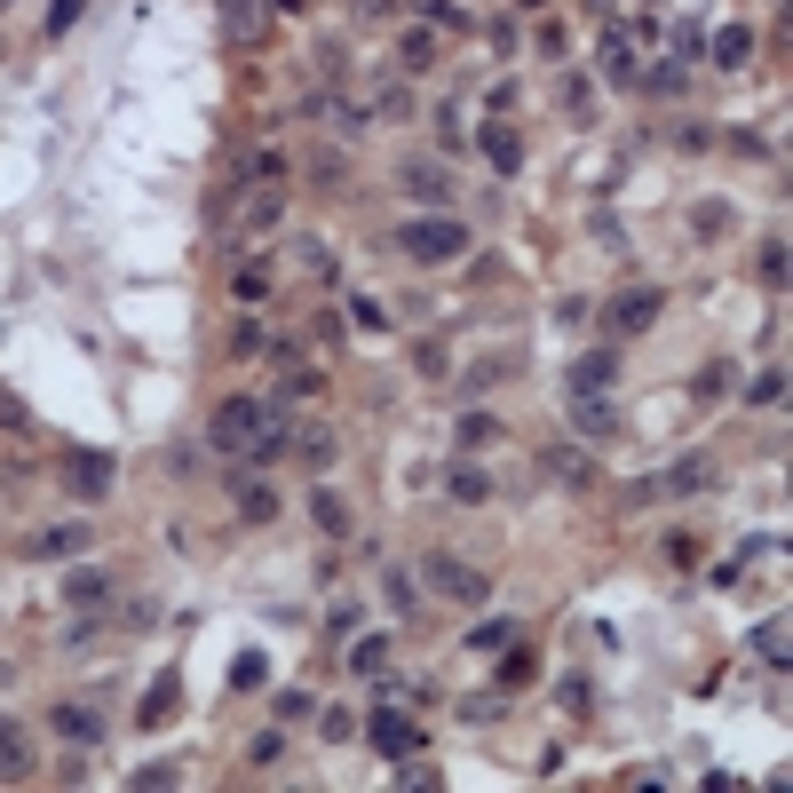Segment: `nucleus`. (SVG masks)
I'll return each instance as SVG.
<instances>
[{"instance_id":"obj_1","label":"nucleus","mask_w":793,"mask_h":793,"mask_svg":"<svg viewBox=\"0 0 793 793\" xmlns=\"http://www.w3.org/2000/svg\"><path fill=\"white\" fill-rule=\"evenodd\" d=\"M207 437H215L222 452H246V460H278L294 428H286V413H278V396H222Z\"/></svg>"},{"instance_id":"obj_2","label":"nucleus","mask_w":793,"mask_h":793,"mask_svg":"<svg viewBox=\"0 0 793 793\" xmlns=\"http://www.w3.org/2000/svg\"><path fill=\"white\" fill-rule=\"evenodd\" d=\"M396 254L421 262V271H437V262H460V254H469V222H460V215H421V222L396 230Z\"/></svg>"},{"instance_id":"obj_3","label":"nucleus","mask_w":793,"mask_h":793,"mask_svg":"<svg viewBox=\"0 0 793 793\" xmlns=\"http://www.w3.org/2000/svg\"><path fill=\"white\" fill-rule=\"evenodd\" d=\"M396 191L405 198H421V207H437V215H452V168L445 159H396Z\"/></svg>"},{"instance_id":"obj_4","label":"nucleus","mask_w":793,"mask_h":793,"mask_svg":"<svg viewBox=\"0 0 793 793\" xmlns=\"http://www.w3.org/2000/svg\"><path fill=\"white\" fill-rule=\"evenodd\" d=\"M658 310H667V294H658V286H627L619 294V302H611V342H627V334H651V325H658Z\"/></svg>"},{"instance_id":"obj_5","label":"nucleus","mask_w":793,"mask_h":793,"mask_svg":"<svg viewBox=\"0 0 793 793\" xmlns=\"http://www.w3.org/2000/svg\"><path fill=\"white\" fill-rule=\"evenodd\" d=\"M428 587H437V595H452V604H484V595H492V579L484 572H469V564H452V555H428Z\"/></svg>"},{"instance_id":"obj_6","label":"nucleus","mask_w":793,"mask_h":793,"mask_svg":"<svg viewBox=\"0 0 793 793\" xmlns=\"http://www.w3.org/2000/svg\"><path fill=\"white\" fill-rule=\"evenodd\" d=\"M611 381H619V349H611V342L587 349V357H572V373H564L572 396H611Z\"/></svg>"},{"instance_id":"obj_7","label":"nucleus","mask_w":793,"mask_h":793,"mask_svg":"<svg viewBox=\"0 0 793 793\" xmlns=\"http://www.w3.org/2000/svg\"><path fill=\"white\" fill-rule=\"evenodd\" d=\"M604 80L611 88H635L643 80V56H635V32H627V24H604Z\"/></svg>"},{"instance_id":"obj_8","label":"nucleus","mask_w":793,"mask_h":793,"mask_svg":"<svg viewBox=\"0 0 793 793\" xmlns=\"http://www.w3.org/2000/svg\"><path fill=\"white\" fill-rule=\"evenodd\" d=\"M64 484H72V501H104L112 492V452H72L64 460Z\"/></svg>"},{"instance_id":"obj_9","label":"nucleus","mask_w":793,"mask_h":793,"mask_svg":"<svg viewBox=\"0 0 793 793\" xmlns=\"http://www.w3.org/2000/svg\"><path fill=\"white\" fill-rule=\"evenodd\" d=\"M445 501H460V508H484V501H492V476L476 469V460H445Z\"/></svg>"},{"instance_id":"obj_10","label":"nucleus","mask_w":793,"mask_h":793,"mask_svg":"<svg viewBox=\"0 0 793 793\" xmlns=\"http://www.w3.org/2000/svg\"><path fill=\"white\" fill-rule=\"evenodd\" d=\"M80 548H88V524H48V532H32V540H24L32 564H56V555H80Z\"/></svg>"},{"instance_id":"obj_11","label":"nucleus","mask_w":793,"mask_h":793,"mask_svg":"<svg viewBox=\"0 0 793 793\" xmlns=\"http://www.w3.org/2000/svg\"><path fill=\"white\" fill-rule=\"evenodd\" d=\"M56 738H72V746H95V738H104V714H95V706H80V699H56Z\"/></svg>"},{"instance_id":"obj_12","label":"nucleus","mask_w":793,"mask_h":793,"mask_svg":"<svg viewBox=\"0 0 793 793\" xmlns=\"http://www.w3.org/2000/svg\"><path fill=\"white\" fill-rule=\"evenodd\" d=\"M572 428L604 445V437H619V405H611V396H572Z\"/></svg>"},{"instance_id":"obj_13","label":"nucleus","mask_w":793,"mask_h":793,"mask_svg":"<svg viewBox=\"0 0 793 793\" xmlns=\"http://www.w3.org/2000/svg\"><path fill=\"white\" fill-rule=\"evenodd\" d=\"M230 508H239L246 524H271V516H278V492L262 484V476H230Z\"/></svg>"},{"instance_id":"obj_14","label":"nucleus","mask_w":793,"mask_h":793,"mask_svg":"<svg viewBox=\"0 0 793 793\" xmlns=\"http://www.w3.org/2000/svg\"><path fill=\"white\" fill-rule=\"evenodd\" d=\"M64 604H72V611H95V604H112V572H95V564L64 572Z\"/></svg>"},{"instance_id":"obj_15","label":"nucleus","mask_w":793,"mask_h":793,"mask_svg":"<svg viewBox=\"0 0 793 793\" xmlns=\"http://www.w3.org/2000/svg\"><path fill=\"white\" fill-rule=\"evenodd\" d=\"M286 452H302V460H310V469L325 476V469H334V452H342V437H334V428H325V421H318V428H294V437H286Z\"/></svg>"},{"instance_id":"obj_16","label":"nucleus","mask_w":793,"mask_h":793,"mask_svg":"<svg viewBox=\"0 0 793 793\" xmlns=\"http://www.w3.org/2000/svg\"><path fill=\"white\" fill-rule=\"evenodd\" d=\"M310 524H318L325 540H342V532H349V501H342L334 484H310Z\"/></svg>"},{"instance_id":"obj_17","label":"nucleus","mask_w":793,"mask_h":793,"mask_svg":"<svg viewBox=\"0 0 793 793\" xmlns=\"http://www.w3.org/2000/svg\"><path fill=\"white\" fill-rule=\"evenodd\" d=\"M16 778H32V738L0 714V785H16Z\"/></svg>"},{"instance_id":"obj_18","label":"nucleus","mask_w":793,"mask_h":793,"mask_svg":"<svg viewBox=\"0 0 793 793\" xmlns=\"http://www.w3.org/2000/svg\"><path fill=\"white\" fill-rule=\"evenodd\" d=\"M452 437H460V452H492V445H508V428L492 421V413H460Z\"/></svg>"},{"instance_id":"obj_19","label":"nucleus","mask_w":793,"mask_h":793,"mask_svg":"<svg viewBox=\"0 0 793 793\" xmlns=\"http://www.w3.org/2000/svg\"><path fill=\"white\" fill-rule=\"evenodd\" d=\"M373 746H381V754H421V731H413L405 714L381 706V714H373Z\"/></svg>"},{"instance_id":"obj_20","label":"nucleus","mask_w":793,"mask_h":793,"mask_svg":"<svg viewBox=\"0 0 793 793\" xmlns=\"http://www.w3.org/2000/svg\"><path fill=\"white\" fill-rule=\"evenodd\" d=\"M714 64H722V72H746V64H754V32L746 24H722L714 32Z\"/></svg>"},{"instance_id":"obj_21","label":"nucleus","mask_w":793,"mask_h":793,"mask_svg":"<svg viewBox=\"0 0 793 793\" xmlns=\"http://www.w3.org/2000/svg\"><path fill=\"white\" fill-rule=\"evenodd\" d=\"M476 143H484V159H492L501 175H516V168H524V136H516V127H484Z\"/></svg>"},{"instance_id":"obj_22","label":"nucleus","mask_w":793,"mask_h":793,"mask_svg":"<svg viewBox=\"0 0 793 793\" xmlns=\"http://www.w3.org/2000/svg\"><path fill=\"white\" fill-rule=\"evenodd\" d=\"M271 24V0H222V32L230 41H246V32Z\"/></svg>"},{"instance_id":"obj_23","label":"nucleus","mask_w":793,"mask_h":793,"mask_svg":"<svg viewBox=\"0 0 793 793\" xmlns=\"http://www.w3.org/2000/svg\"><path fill=\"white\" fill-rule=\"evenodd\" d=\"M731 381H738V366H731V357H714V366H699L690 396H699V405H722V396H731Z\"/></svg>"},{"instance_id":"obj_24","label":"nucleus","mask_w":793,"mask_h":793,"mask_svg":"<svg viewBox=\"0 0 793 793\" xmlns=\"http://www.w3.org/2000/svg\"><path fill=\"white\" fill-rule=\"evenodd\" d=\"M175 699H183V675H159L151 699H143V722H151V731H159V722H175Z\"/></svg>"},{"instance_id":"obj_25","label":"nucleus","mask_w":793,"mask_h":793,"mask_svg":"<svg viewBox=\"0 0 793 793\" xmlns=\"http://www.w3.org/2000/svg\"><path fill=\"white\" fill-rule=\"evenodd\" d=\"M262 682H271V658H262V651H239V658H230V690H262Z\"/></svg>"},{"instance_id":"obj_26","label":"nucleus","mask_w":793,"mask_h":793,"mask_svg":"<svg viewBox=\"0 0 793 793\" xmlns=\"http://www.w3.org/2000/svg\"><path fill=\"white\" fill-rule=\"evenodd\" d=\"M396 56H405V72H428V56H437V24L405 32V48H396Z\"/></svg>"},{"instance_id":"obj_27","label":"nucleus","mask_w":793,"mask_h":793,"mask_svg":"<svg viewBox=\"0 0 793 793\" xmlns=\"http://www.w3.org/2000/svg\"><path fill=\"white\" fill-rule=\"evenodd\" d=\"M469 643H476V651H508V643H524V627H516V619H484Z\"/></svg>"},{"instance_id":"obj_28","label":"nucleus","mask_w":793,"mask_h":793,"mask_svg":"<svg viewBox=\"0 0 793 793\" xmlns=\"http://www.w3.org/2000/svg\"><path fill=\"white\" fill-rule=\"evenodd\" d=\"M714 484V460H675V476H667V492H706Z\"/></svg>"},{"instance_id":"obj_29","label":"nucleus","mask_w":793,"mask_h":793,"mask_svg":"<svg viewBox=\"0 0 793 793\" xmlns=\"http://www.w3.org/2000/svg\"><path fill=\"white\" fill-rule=\"evenodd\" d=\"M349 667H357V675H381V667H389V635H366V643L349 651Z\"/></svg>"},{"instance_id":"obj_30","label":"nucleus","mask_w":793,"mask_h":793,"mask_svg":"<svg viewBox=\"0 0 793 793\" xmlns=\"http://www.w3.org/2000/svg\"><path fill=\"white\" fill-rule=\"evenodd\" d=\"M555 706H564V714H587V706H595L587 675H564V682H555Z\"/></svg>"},{"instance_id":"obj_31","label":"nucleus","mask_w":793,"mask_h":793,"mask_svg":"<svg viewBox=\"0 0 793 793\" xmlns=\"http://www.w3.org/2000/svg\"><path fill=\"white\" fill-rule=\"evenodd\" d=\"M80 16H88V0H48V41H64Z\"/></svg>"},{"instance_id":"obj_32","label":"nucleus","mask_w":793,"mask_h":793,"mask_svg":"<svg viewBox=\"0 0 793 793\" xmlns=\"http://www.w3.org/2000/svg\"><path fill=\"white\" fill-rule=\"evenodd\" d=\"M349 318L366 325V334H389V310L373 302V294H349Z\"/></svg>"},{"instance_id":"obj_33","label":"nucleus","mask_w":793,"mask_h":793,"mask_svg":"<svg viewBox=\"0 0 793 793\" xmlns=\"http://www.w3.org/2000/svg\"><path fill=\"white\" fill-rule=\"evenodd\" d=\"M754 651L770 658V667H785V619H770V627H754Z\"/></svg>"},{"instance_id":"obj_34","label":"nucleus","mask_w":793,"mask_h":793,"mask_svg":"<svg viewBox=\"0 0 793 793\" xmlns=\"http://www.w3.org/2000/svg\"><path fill=\"white\" fill-rule=\"evenodd\" d=\"M318 389H325V373H318V366H294V373L278 381V396H318Z\"/></svg>"},{"instance_id":"obj_35","label":"nucleus","mask_w":793,"mask_h":793,"mask_svg":"<svg viewBox=\"0 0 793 793\" xmlns=\"http://www.w3.org/2000/svg\"><path fill=\"white\" fill-rule=\"evenodd\" d=\"M278 754H286V731H262V738L246 746V762H254V770H271V762H278Z\"/></svg>"},{"instance_id":"obj_36","label":"nucleus","mask_w":793,"mask_h":793,"mask_svg":"<svg viewBox=\"0 0 793 793\" xmlns=\"http://www.w3.org/2000/svg\"><path fill=\"white\" fill-rule=\"evenodd\" d=\"M230 286H239V302H262V294H271V271H262V262H246Z\"/></svg>"},{"instance_id":"obj_37","label":"nucleus","mask_w":793,"mask_h":793,"mask_svg":"<svg viewBox=\"0 0 793 793\" xmlns=\"http://www.w3.org/2000/svg\"><path fill=\"white\" fill-rule=\"evenodd\" d=\"M778 396H785V373H778V366H770L762 381H746V405H778Z\"/></svg>"},{"instance_id":"obj_38","label":"nucleus","mask_w":793,"mask_h":793,"mask_svg":"<svg viewBox=\"0 0 793 793\" xmlns=\"http://www.w3.org/2000/svg\"><path fill=\"white\" fill-rule=\"evenodd\" d=\"M136 785H151V793H159V785H183V770H175V762H143Z\"/></svg>"},{"instance_id":"obj_39","label":"nucleus","mask_w":793,"mask_h":793,"mask_svg":"<svg viewBox=\"0 0 793 793\" xmlns=\"http://www.w3.org/2000/svg\"><path fill=\"white\" fill-rule=\"evenodd\" d=\"M318 699H310V690H278V722H302Z\"/></svg>"},{"instance_id":"obj_40","label":"nucleus","mask_w":793,"mask_h":793,"mask_svg":"<svg viewBox=\"0 0 793 793\" xmlns=\"http://www.w3.org/2000/svg\"><path fill=\"white\" fill-rule=\"evenodd\" d=\"M754 271H762V278L778 286V278H785V239H770V246H762V262H754Z\"/></svg>"},{"instance_id":"obj_41","label":"nucleus","mask_w":793,"mask_h":793,"mask_svg":"<svg viewBox=\"0 0 793 793\" xmlns=\"http://www.w3.org/2000/svg\"><path fill=\"white\" fill-rule=\"evenodd\" d=\"M428 24H437V32H460V24H469V16H460V9H452V0H428Z\"/></svg>"},{"instance_id":"obj_42","label":"nucleus","mask_w":793,"mask_h":793,"mask_svg":"<svg viewBox=\"0 0 793 793\" xmlns=\"http://www.w3.org/2000/svg\"><path fill=\"white\" fill-rule=\"evenodd\" d=\"M587 104H595V88H587V80H564V112H579V119H587Z\"/></svg>"},{"instance_id":"obj_43","label":"nucleus","mask_w":793,"mask_h":793,"mask_svg":"<svg viewBox=\"0 0 793 793\" xmlns=\"http://www.w3.org/2000/svg\"><path fill=\"white\" fill-rule=\"evenodd\" d=\"M357 9H366V16H381V24H389V16H396V0H357Z\"/></svg>"},{"instance_id":"obj_44","label":"nucleus","mask_w":793,"mask_h":793,"mask_svg":"<svg viewBox=\"0 0 793 793\" xmlns=\"http://www.w3.org/2000/svg\"><path fill=\"white\" fill-rule=\"evenodd\" d=\"M524 9H540V0H524Z\"/></svg>"}]
</instances>
